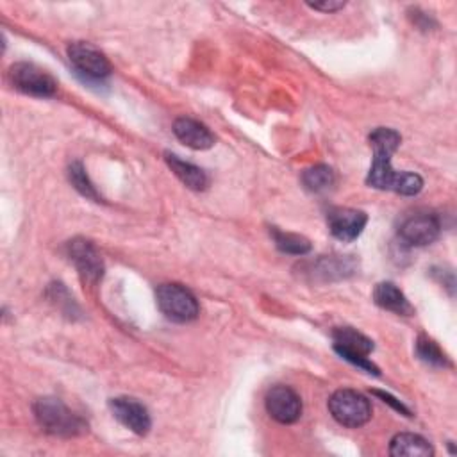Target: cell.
<instances>
[{
    "label": "cell",
    "instance_id": "obj_14",
    "mask_svg": "<svg viewBox=\"0 0 457 457\" xmlns=\"http://www.w3.org/2000/svg\"><path fill=\"white\" fill-rule=\"evenodd\" d=\"M164 159H166V164L170 166V170L180 179L182 184H186L189 189H195V191H204L209 184V179L205 175V171L198 166H195L193 162H187V161H182L179 155L175 154H164Z\"/></svg>",
    "mask_w": 457,
    "mask_h": 457
},
{
    "label": "cell",
    "instance_id": "obj_8",
    "mask_svg": "<svg viewBox=\"0 0 457 457\" xmlns=\"http://www.w3.org/2000/svg\"><path fill=\"white\" fill-rule=\"evenodd\" d=\"M441 223L436 214L416 212L402 220L398 227V236L403 243L412 246H425L439 237Z\"/></svg>",
    "mask_w": 457,
    "mask_h": 457
},
{
    "label": "cell",
    "instance_id": "obj_18",
    "mask_svg": "<svg viewBox=\"0 0 457 457\" xmlns=\"http://www.w3.org/2000/svg\"><path fill=\"white\" fill-rule=\"evenodd\" d=\"M316 277L320 275L321 278H341L348 273L353 271V266H352V261L350 259H343V257H323L320 261L314 262L312 270H311Z\"/></svg>",
    "mask_w": 457,
    "mask_h": 457
},
{
    "label": "cell",
    "instance_id": "obj_6",
    "mask_svg": "<svg viewBox=\"0 0 457 457\" xmlns=\"http://www.w3.org/2000/svg\"><path fill=\"white\" fill-rule=\"evenodd\" d=\"M12 86L30 96H54L57 91L55 79L32 62H16L9 68Z\"/></svg>",
    "mask_w": 457,
    "mask_h": 457
},
{
    "label": "cell",
    "instance_id": "obj_20",
    "mask_svg": "<svg viewBox=\"0 0 457 457\" xmlns=\"http://www.w3.org/2000/svg\"><path fill=\"white\" fill-rule=\"evenodd\" d=\"M416 353L423 362H427L430 366H446L448 364L445 352L439 348V345L434 339H430L427 336L418 337Z\"/></svg>",
    "mask_w": 457,
    "mask_h": 457
},
{
    "label": "cell",
    "instance_id": "obj_19",
    "mask_svg": "<svg viewBox=\"0 0 457 457\" xmlns=\"http://www.w3.org/2000/svg\"><path fill=\"white\" fill-rule=\"evenodd\" d=\"M270 232H271V237H273V241H275V245L280 252L293 253V255H303L311 250V243L303 236L291 234V232H282L277 227H271Z\"/></svg>",
    "mask_w": 457,
    "mask_h": 457
},
{
    "label": "cell",
    "instance_id": "obj_22",
    "mask_svg": "<svg viewBox=\"0 0 457 457\" xmlns=\"http://www.w3.org/2000/svg\"><path fill=\"white\" fill-rule=\"evenodd\" d=\"M309 7L316 9V11H323V12H334L345 7V2H334V0H325V2H309Z\"/></svg>",
    "mask_w": 457,
    "mask_h": 457
},
{
    "label": "cell",
    "instance_id": "obj_5",
    "mask_svg": "<svg viewBox=\"0 0 457 457\" xmlns=\"http://www.w3.org/2000/svg\"><path fill=\"white\" fill-rule=\"evenodd\" d=\"M334 337V350L337 355H341L345 361L355 364L357 368L378 375V368L368 359V355L373 350V341L366 337L364 334L357 332L352 327H339L332 334Z\"/></svg>",
    "mask_w": 457,
    "mask_h": 457
},
{
    "label": "cell",
    "instance_id": "obj_15",
    "mask_svg": "<svg viewBox=\"0 0 457 457\" xmlns=\"http://www.w3.org/2000/svg\"><path fill=\"white\" fill-rule=\"evenodd\" d=\"M373 300L378 307L391 311L395 314H403V316L412 314V305L393 282L377 284L373 289Z\"/></svg>",
    "mask_w": 457,
    "mask_h": 457
},
{
    "label": "cell",
    "instance_id": "obj_12",
    "mask_svg": "<svg viewBox=\"0 0 457 457\" xmlns=\"http://www.w3.org/2000/svg\"><path fill=\"white\" fill-rule=\"evenodd\" d=\"M366 221H368V216L362 211L350 209V207H332L327 212V223L330 228V234L343 243H348L359 237L362 228L366 227Z\"/></svg>",
    "mask_w": 457,
    "mask_h": 457
},
{
    "label": "cell",
    "instance_id": "obj_17",
    "mask_svg": "<svg viewBox=\"0 0 457 457\" xmlns=\"http://www.w3.org/2000/svg\"><path fill=\"white\" fill-rule=\"evenodd\" d=\"M334 171L332 168H328L327 164H316V166H311L307 168L303 173H302V182L303 186L312 191V193H323V191H328L332 186H334Z\"/></svg>",
    "mask_w": 457,
    "mask_h": 457
},
{
    "label": "cell",
    "instance_id": "obj_7",
    "mask_svg": "<svg viewBox=\"0 0 457 457\" xmlns=\"http://www.w3.org/2000/svg\"><path fill=\"white\" fill-rule=\"evenodd\" d=\"M71 66L84 77L100 80L111 73L109 59L91 43L73 41L66 48Z\"/></svg>",
    "mask_w": 457,
    "mask_h": 457
},
{
    "label": "cell",
    "instance_id": "obj_1",
    "mask_svg": "<svg viewBox=\"0 0 457 457\" xmlns=\"http://www.w3.org/2000/svg\"><path fill=\"white\" fill-rule=\"evenodd\" d=\"M400 134L387 127H378L370 134L373 146V162L366 177V184L384 191H395L400 195H418L423 187V179L418 173L396 171L391 166V155L400 146Z\"/></svg>",
    "mask_w": 457,
    "mask_h": 457
},
{
    "label": "cell",
    "instance_id": "obj_9",
    "mask_svg": "<svg viewBox=\"0 0 457 457\" xmlns=\"http://www.w3.org/2000/svg\"><path fill=\"white\" fill-rule=\"evenodd\" d=\"M66 253L84 280L98 282L102 278L104 261L91 241L84 237H75L68 241Z\"/></svg>",
    "mask_w": 457,
    "mask_h": 457
},
{
    "label": "cell",
    "instance_id": "obj_11",
    "mask_svg": "<svg viewBox=\"0 0 457 457\" xmlns=\"http://www.w3.org/2000/svg\"><path fill=\"white\" fill-rule=\"evenodd\" d=\"M109 409L112 416L129 430H132L137 436L148 434L152 427L150 414L143 403H139L134 398L129 396H116L109 400Z\"/></svg>",
    "mask_w": 457,
    "mask_h": 457
},
{
    "label": "cell",
    "instance_id": "obj_13",
    "mask_svg": "<svg viewBox=\"0 0 457 457\" xmlns=\"http://www.w3.org/2000/svg\"><path fill=\"white\" fill-rule=\"evenodd\" d=\"M173 134L179 141L193 150H207L214 145V136L211 134V130L204 123L187 116L175 120Z\"/></svg>",
    "mask_w": 457,
    "mask_h": 457
},
{
    "label": "cell",
    "instance_id": "obj_10",
    "mask_svg": "<svg viewBox=\"0 0 457 457\" xmlns=\"http://www.w3.org/2000/svg\"><path fill=\"white\" fill-rule=\"evenodd\" d=\"M268 414L284 425L295 423L302 416V400L289 386H273L264 400Z\"/></svg>",
    "mask_w": 457,
    "mask_h": 457
},
{
    "label": "cell",
    "instance_id": "obj_16",
    "mask_svg": "<svg viewBox=\"0 0 457 457\" xmlns=\"http://www.w3.org/2000/svg\"><path fill=\"white\" fill-rule=\"evenodd\" d=\"M389 453L391 455H409V457H427L434 453L432 445L412 432H400L396 434L389 443Z\"/></svg>",
    "mask_w": 457,
    "mask_h": 457
},
{
    "label": "cell",
    "instance_id": "obj_2",
    "mask_svg": "<svg viewBox=\"0 0 457 457\" xmlns=\"http://www.w3.org/2000/svg\"><path fill=\"white\" fill-rule=\"evenodd\" d=\"M34 416L39 427L52 436L73 437L87 430L86 420L75 414L59 398H54V396H45L36 400Z\"/></svg>",
    "mask_w": 457,
    "mask_h": 457
},
{
    "label": "cell",
    "instance_id": "obj_3",
    "mask_svg": "<svg viewBox=\"0 0 457 457\" xmlns=\"http://www.w3.org/2000/svg\"><path fill=\"white\" fill-rule=\"evenodd\" d=\"M155 300L161 312L177 323L193 321L200 311L195 295L180 284H161L155 289Z\"/></svg>",
    "mask_w": 457,
    "mask_h": 457
},
{
    "label": "cell",
    "instance_id": "obj_23",
    "mask_svg": "<svg viewBox=\"0 0 457 457\" xmlns=\"http://www.w3.org/2000/svg\"><path fill=\"white\" fill-rule=\"evenodd\" d=\"M377 396H380L384 402H387L389 405H393L396 411H400V412H403V414H407V416H411V412H409V409L400 402V400H396V398H393L391 395H387V393H382V391H373Z\"/></svg>",
    "mask_w": 457,
    "mask_h": 457
},
{
    "label": "cell",
    "instance_id": "obj_21",
    "mask_svg": "<svg viewBox=\"0 0 457 457\" xmlns=\"http://www.w3.org/2000/svg\"><path fill=\"white\" fill-rule=\"evenodd\" d=\"M68 177H70V182L73 184V187H75L80 195H84L86 198H91V200H96V202H98L100 196H98L95 186L91 184V180H89V177H87V173H86L82 162H79V161L71 162L70 168H68Z\"/></svg>",
    "mask_w": 457,
    "mask_h": 457
},
{
    "label": "cell",
    "instance_id": "obj_4",
    "mask_svg": "<svg viewBox=\"0 0 457 457\" xmlns=\"http://www.w3.org/2000/svg\"><path fill=\"white\" fill-rule=\"evenodd\" d=\"M332 418L348 428H357L371 418L370 400L353 389H337L328 398Z\"/></svg>",
    "mask_w": 457,
    "mask_h": 457
}]
</instances>
